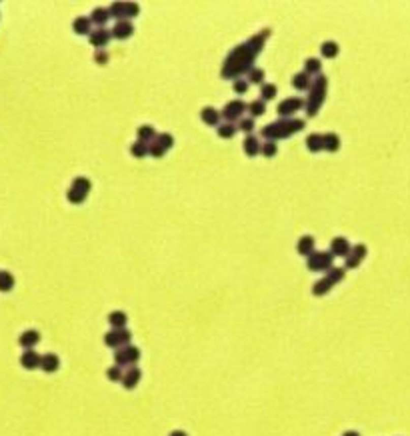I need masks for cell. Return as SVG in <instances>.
Masks as SVG:
<instances>
[{
    "label": "cell",
    "mask_w": 410,
    "mask_h": 436,
    "mask_svg": "<svg viewBox=\"0 0 410 436\" xmlns=\"http://www.w3.org/2000/svg\"><path fill=\"white\" fill-rule=\"evenodd\" d=\"M268 34H270V30L264 28V30H260L258 34H254L248 42L234 46V50L226 56V60L222 64V76L236 80L238 74L250 72V64H253V60L256 58V54L260 52V48L264 46V40L268 38Z\"/></svg>",
    "instance_id": "6da1fadb"
},
{
    "label": "cell",
    "mask_w": 410,
    "mask_h": 436,
    "mask_svg": "<svg viewBox=\"0 0 410 436\" xmlns=\"http://www.w3.org/2000/svg\"><path fill=\"white\" fill-rule=\"evenodd\" d=\"M304 120L300 118H282V120H276V122H270L262 128V136L266 140H278V138H286V136L298 132L300 128H304Z\"/></svg>",
    "instance_id": "7a4b0ae2"
},
{
    "label": "cell",
    "mask_w": 410,
    "mask_h": 436,
    "mask_svg": "<svg viewBox=\"0 0 410 436\" xmlns=\"http://www.w3.org/2000/svg\"><path fill=\"white\" fill-rule=\"evenodd\" d=\"M326 86H328V78L324 74H318L316 80L310 86V96L306 100V110L310 116H314L316 110L320 108V104L324 102V96H326Z\"/></svg>",
    "instance_id": "3957f363"
},
{
    "label": "cell",
    "mask_w": 410,
    "mask_h": 436,
    "mask_svg": "<svg viewBox=\"0 0 410 436\" xmlns=\"http://www.w3.org/2000/svg\"><path fill=\"white\" fill-rule=\"evenodd\" d=\"M140 360V348L134 346V344H128V346H122L114 352V362L122 368H128V366H136V362Z\"/></svg>",
    "instance_id": "277c9868"
},
{
    "label": "cell",
    "mask_w": 410,
    "mask_h": 436,
    "mask_svg": "<svg viewBox=\"0 0 410 436\" xmlns=\"http://www.w3.org/2000/svg\"><path fill=\"white\" fill-rule=\"evenodd\" d=\"M332 258H334V254L326 252V250L312 252L308 256V260H306V266L310 270H330L332 269Z\"/></svg>",
    "instance_id": "5b68a950"
},
{
    "label": "cell",
    "mask_w": 410,
    "mask_h": 436,
    "mask_svg": "<svg viewBox=\"0 0 410 436\" xmlns=\"http://www.w3.org/2000/svg\"><path fill=\"white\" fill-rule=\"evenodd\" d=\"M246 108H248V104H246V102L240 100V98H234V100H230L226 106H224L222 116H224V118H228V120H236V118H240V116L246 112Z\"/></svg>",
    "instance_id": "8992f818"
},
{
    "label": "cell",
    "mask_w": 410,
    "mask_h": 436,
    "mask_svg": "<svg viewBox=\"0 0 410 436\" xmlns=\"http://www.w3.org/2000/svg\"><path fill=\"white\" fill-rule=\"evenodd\" d=\"M302 106H306V102L302 100V98L290 96V98H286V100H282L278 104V114H280V116H286V118H292V114L298 112Z\"/></svg>",
    "instance_id": "52a82bcc"
},
{
    "label": "cell",
    "mask_w": 410,
    "mask_h": 436,
    "mask_svg": "<svg viewBox=\"0 0 410 436\" xmlns=\"http://www.w3.org/2000/svg\"><path fill=\"white\" fill-rule=\"evenodd\" d=\"M366 246L364 244H354L352 248H350V252L346 254V269H356L362 260H364V256H366Z\"/></svg>",
    "instance_id": "ba28073f"
},
{
    "label": "cell",
    "mask_w": 410,
    "mask_h": 436,
    "mask_svg": "<svg viewBox=\"0 0 410 436\" xmlns=\"http://www.w3.org/2000/svg\"><path fill=\"white\" fill-rule=\"evenodd\" d=\"M140 378H142V370L138 368V366H128V368H124L122 386H124L127 390H132V388L140 382Z\"/></svg>",
    "instance_id": "9c48e42d"
},
{
    "label": "cell",
    "mask_w": 410,
    "mask_h": 436,
    "mask_svg": "<svg viewBox=\"0 0 410 436\" xmlns=\"http://www.w3.org/2000/svg\"><path fill=\"white\" fill-rule=\"evenodd\" d=\"M40 362H42V356L30 348V350H24L22 352V356H20V364L24 366L26 370H34V368H40Z\"/></svg>",
    "instance_id": "30bf717a"
},
{
    "label": "cell",
    "mask_w": 410,
    "mask_h": 436,
    "mask_svg": "<svg viewBox=\"0 0 410 436\" xmlns=\"http://www.w3.org/2000/svg\"><path fill=\"white\" fill-rule=\"evenodd\" d=\"M350 242H348L344 236H334L332 240H330V252L332 254H336V256H346L348 252H350Z\"/></svg>",
    "instance_id": "8fae6325"
},
{
    "label": "cell",
    "mask_w": 410,
    "mask_h": 436,
    "mask_svg": "<svg viewBox=\"0 0 410 436\" xmlns=\"http://www.w3.org/2000/svg\"><path fill=\"white\" fill-rule=\"evenodd\" d=\"M110 36H112L110 30H106V28H98V30L88 34V40H90V44H92V46H96L98 50H102V46H106V44H108Z\"/></svg>",
    "instance_id": "7c38bea8"
},
{
    "label": "cell",
    "mask_w": 410,
    "mask_h": 436,
    "mask_svg": "<svg viewBox=\"0 0 410 436\" xmlns=\"http://www.w3.org/2000/svg\"><path fill=\"white\" fill-rule=\"evenodd\" d=\"M40 342V332L38 330H24L22 334L18 336V344L22 346V348H26V350H30V348H34L36 344Z\"/></svg>",
    "instance_id": "4fadbf2b"
},
{
    "label": "cell",
    "mask_w": 410,
    "mask_h": 436,
    "mask_svg": "<svg viewBox=\"0 0 410 436\" xmlns=\"http://www.w3.org/2000/svg\"><path fill=\"white\" fill-rule=\"evenodd\" d=\"M40 368L44 370V372H48V374H52V372H56V370L60 368V358L54 352H46V354H42Z\"/></svg>",
    "instance_id": "5bb4252c"
},
{
    "label": "cell",
    "mask_w": 410,
    "mask_h": 436,
    "mask_svg": "<svg viewBox=\"0 0 410 436\" xmlns=\"http://www.w3.org/2000/svg\"><path fill=\"white\" fill-rule=\"evenodd\" d=\"M112 36L114 38H120V40H124V38H128L130 34L134 32V26H132V22L130 20H118L114 26H112Z\"/></svg>",
    "instance_id": "9a60e30c"
},
{
    "label": "cell",
    "mask_w": 410,
    "mask_h": 436,
    "mask_svg": "<svg viewBox=\"0 0 410 436\" xmlns=\"http://www.w3.org/2000/svg\"><path fill=\"white\" fill-rule=\"evenodd\" d=\"M127 322H128V316H127V312H122V310H114V312L108 314V324L112 326V330L127 328Z\"/></svg>",
    "instance_id": "2e32d148"
},
{
    "label": "cell",
    "mask_w": 410,
    "mask_h": 436,
    "mask_svg": "<svg viewBox=\"0 0 410 436\" xmlns=\"http://www.w3.org/2000/svg\"><path fill=\"white\" fill-rule=\"evenodd\" d=\"M200 118H202L206 124H210V126H218L220 112H218L214 106H204V108L200 110Z\"/></svg>",
    "instance_id": "e0dca14e"
},
{
    "label": "cell",
    "mask_w": 410,
    "mask_h": 436,
    "mask_svg": "<svg viewBox=\"0 0 410 436\" xmlns=\"http://www.w3.org/2000/svg\"><path fill=\"white\" fill-rule=\"evenodd\" d=\"M244 152L248 154V156H256V154H260V150H262V142L258 140V136L254 135H248L244 138Z\"/></svg>",
    "instance_id": "ac0fdd59"
},
{
    "label": "cell",
    "mask_w": 410,
    "mask_h": 436,
    "mask_svg": "<svg viewBox=\"0 0 410 436\" xmlns=\"http://www.w3.org/2000/svg\"><path fill=\"white\" fill-rule=\"evenodd\" d=\"M296 250L304 256H310L314 252V238L310 234H304L298 238V244H296Z\"/></svg>",
    "instance_id": "d6986e66"
},
{
    "label": "cell",
    "mask_w": 410,
    "mask_h": 436,
    "mask_svg": "<svg viewBox=\"0 0 410 436\" xmlns=\"http://www.w3.org/2000/svg\"><path fill=\"white\" fill-rule=\"evenodd\" d=\"M130 152H132V156H136V158H144L146 154H150V144L144 142V140H134V142L130 144Z\"/></svg>",
    "instance_id": "ffe728a7"
},
{
    "label": "cell",
    "mask_w": 410,
    "mask_h": 436,
    "mask_svg": "<svg viewBox=\"0 0 410 436\" xmlns=\"http://www.w3.org/2000/svg\"><path fill=\"white\" fill-rule=\"evenodd\" d=\"M90 24H92V20L90 18H86V16H76L74 18V22H72V28H74V32L76 34H90Z\"/></svg>",
    "instance_id": "44dd1931"
},
{
    "label": "cell",
    "mask_w": 410,
    "mask_h": 436,
    "mask_svg": "<svg viewBox=\"0 0 410 436\" xmlns=\"http://www.w3.org/2000/svg\"><path fill=\"white\" fill-rule=\"evenodd\" d=\"M292 84H294V88H298V90H306V88H310V86H312L310 74H308V72H296V74H294V78H292Z\"/></svg>",
    "instance_id": "7402d4cb"
},
{
    "label": "cell",
    "mask_w": 410,
    "mask_h": 436,
    "mask_svg": "<svg viewBox=\"0 0 410 436\" xmlns=\"http://www.w3.org/2000/svg\"><path fill=\"white\" fill-rule=\"evenodd\" d=\"M324 138V150H328V152H336L338 148H340V136L334 135V132H326V135H322Z\"/></svg>",
    "instance_id": "603a6c76"
},
{
    "label": "cell",
    "mask_w": 410,
    "mask_h": 436,
    "mask_svg": "<svg viewBox=\"0 0 410 436\" xmlns=\"http://www.w3.org/2000/svg\"><path fill=\"white\" fill-rule=\"evenodd\" d=\"M306 146L310 152H318V150H324V138L318 132H312V135L306 136Z\"/></svg>",
    "instance_id": "cb8c5ba5"
},
{
    "label": "cell",
    "mask_w": 410,
    "mask_h": 436,
    "mask_svg": "<svg viewBox=\"0 0 410 436\" xmlns=\"http://www.w3.org/2000/svg\"><path fill=\"white\" fill-rule=\"evenodd\" d=\"M332 286H334V284H332V282H330V280L324 276V278L316 280L314 284H312V294H314V296H324V294H326V292H328Z\"/></svg>",
    "instance_id": "d4e9b609"
},
{
    "label": "cell",
    "mask_w": 410,
    "mask_h": 436,
    "mask_svg": "<svg viewBox=\"0 0 410 436\" xmlns=\"http://www.w3.org/2000/svg\"><path fill=\"white\" fill-rule=\"evenodd\" d=\"M14 288V276L8 270H0V292H10Z\"/></svg>",
    "instance_id": "484cf974"
},
{
    "label": "cell",
    "mask_w": 410,
    "mask_h": 436,
    "mask_svg": "<svg viewBox=\"0 0 410 436\" xmlns=\"http://www.w3.org/2000/svg\"><path fill=\"white\" fill-rule=\"evenodd\" d=\"M86 196H88V192H84V190H80V188H76V186H70L68 192H66V198H68V202H72V204L84 202L86 200Z\"/></svg>",
    "instance_id": "4316f807"
},
{
    "label": "cell",
    "mask_w": 410,
    "mask_h": 436,
    "mask_svg": "<svg viewBox=\"0 0 410 436\" xmlns=\"http://www.w3.org/2000/svg\"><path fill=\"white\" fill-rule=\"evenodd\" d=\"M320 52H322V56H324V58H334V56L338 54V42H334V40H326V42H322Z\"/></svg>",
    "instance_id": "83f0119b"
},
{
    "label": "cell",
    "mask_w": 410,
    "mask_h": 436,
    "mask_svg": "<svg viewBox=\"0 0 410 436\" xmlns=\"http://www.w3.org/2000/svg\"><path fill=\"white\" fill-rule=\"evenodd\" d=\"M108 18H110V10H108V8H102V6L94 8L92 14H90V20H92L94 24H100V26H102Z\"/></svg>",
    "instance_id": "f1b7e54d"
},
{
    "label": "cell",
    "mask_w": 410,
    "mask_h": 436,
    "mask_svg": "<svg viewBox=\"0 0 410 436\" xmlns=\"http://www.w3.org/2000/svg\"><path fill=\"white\" fill-rule=\"evenodd\" d=\"M104 344L110 348H122V340H120V330H110L104 334Z\"/></svg>",
    "instance_id": "f546056e"
},
{
    "label": "cell",
    "mask_w": 410,
    "mask_h": 436,
    "mask_svg": "<svg viewBox=\"0 0 410 436\" xmlns=\"http://www.w3.org/2000/svg\"><path fill=\"white\" fill-rule=\"evenodd\" d=\"M108 10H110V16H116L118 20H127V2H112Z\"/></svg>",
    "instance_id": "4dcf8cb0"
},
{
    "label": "cell",
    "mask_w": 410,
    "mask_h": 436,
    "mask_svg": "<svg viewBox=\"0 0 410 436\" xmlns=\"http://www.w3.org/2000/svg\"><path fill=\"white\" fill-rule=\"evenodd\" d=\"M136 135H138V140H144V142H154V138H156V132H154V128L150 126V124H142V126H138V130H136Z\"/></svg>",
    "instance_id": "1f68e13d"
},
{
    "label": "cell",
    "mask_w": 410,
    "mask_h": 436,
    "mask_svg": "<svg viewBox=\"0 0 410 436\" xmlns=\"http://www.w3.org/2000/svg\"><path fill=\"white\" fill-rule=\"evenodd\" d=\"M276 92H278V86L276 84H272V82H266V84H262V88H260V96H262V100H270V98H274L276 96Z\"/></svg>",
    "instance_id": "d6a6232c"
},
{
    "label": "cell",
    "mask_w": 410,
    "mask_h": 436,
    "mask_svg": "<svg viewBox=\"0 0 410 436\" xmlns=\"http://www.w3.org/2000/svg\"><path fill=\"white\" fill-rule=\"evenodd\" d=\"M248 110H250L253 118L254 116H262V114L266 112V102L262 100V98H256V100H253L248 104Z\"/></svg>",
    "instance_id": "836d02e7"
},
{
    "label": "cell",
    "mask_w": 410,
    "mask_h": 436,
    "mask_svg": "<svg viewBox=\"0 0 410 436\" xmlns=\"http://www.w3.org/2000/svg\"><path fill=\"white\" fill-rule=\"evenodd\" d=\"M236 128H238V126H234L232 122H224V124H218L216 132H218L220 138H232V136L236 135Z\"/></svg>",
    "instance_id": "e575fe53"
},
{
    "label": "cell",
    "mask_w": 410,
    "mask_h": 436,
    "mask_svg": "<svg viewBox=\"0 0 410 436\" xmlns=\"http://www.w3.org/2000/svg\"><path fill=\"white\" fill-rule=\"evenodd\" d=\"M344 269H340V266H332V269L328 270V274H326V278L332 282V284H338L342 278H344Z\"/></svg>",
    "instance_id": "d590c367"
},
{
    "label": "cell",
    "mask_w": 410,
    "mask_h": 436,
    "mask_svg": "<svg viewBox=\"0 0 410 436\" xmlns=\"http://www.w3.org/2000/svg\"><path fill=\"white\" fill-rule=\"evenodd\" d=\"M106 376H108V380H114V382H122V376H124V368H122V366H118V364H114V366H110V368L106 370Z\"/></svg>",
    "instance_id": "8d00e7d4"
},
{
    "label": "cell",
    "mask_w": 410,
    "mask_h": 436,
    "mask_svg": "<svg viewBox=\"0 0 410 436\" xmlns=\"http://www.w3.org/2000/svg\"><path fill=\"white\" fill-rule=\"evenodd\" d=\"M154 140H156L164 150H168V148H172V146H174V138H172V135H168V132H160V135H156Z\"/></svg>",
    "instance_id": "74e56055"
},
{
    "label": "cell",
    "mask_w": 410,
    "mask_h": 436,
    "mask_svg": "<svg viewBox=\"0 0 410 436\" xmlns=\"http://www.w3.org/2000/svg\"><path fill=\"white\" fill-rule=\"evenodd\" d=\"M304 72H308V74H320V60L318 58H306V62H304Z\"/></svg>",
    "instance_id": "f35d334b"
},
{
    "label": "cell",
    "mask_w": 410,
    "mask_h": 436,
    "mask_svg": "<svg viewBox=\"0 0 410 436\" xmlns=\"http://www.w3.org/2000/svg\"><path fill=\"white\" fill-rule=\"evenodd\" d=\"M72 186H76V188H80V190H84V192H90V180L86 178V176H76L74 180H72Z\"/></svg>",
    "instance_id": "ab89813d"
},
{
    "label": "cell",
    "mask_w": 410,
    "mask_h": 436,
    "mask_svg": "<svg viewBox=\"0 0 410 436\" xmlns=\"http://www.w3.org/2000/svg\"><path fill=\"white\" fill-rule=\"evenodd\" d=\"M262 80H264V70L262 68H250V72H248V82H254V84H262Z\"/></svg>",
    "instance_id": "60d3db41"
},
{
    "label": "cell",
    "mask_w": 410,
    "mask_h": 436,
    "mask_svg": "<svg viewBox=\"0 0 410 436\" xmlns=\"http://www.w3.org/2000/svg\"><path fill=\"white\" fill-rule=\"evenodd\" d=\"M264 156H274L276 152H278V146H276V142L274 140H266L264 144H262V150H260Z\"/></svg>",
    "instance_id": "b9f144b4"
},
{
    "label": "cell",
    "mask_w": 410,
    "mask_h": 436,
    "mask_svg": "<svg viewBox=\"0 0 410 436\" xmlns=\"http://www.w3.org/2000/svg\"><path fill=\"white\" fill-rule=\"evenodd\" d=\"M232 90H234V92H238V94H244V92L248 90V80H244V78H236V80L232 82Z\"/></svg>",
    "instance_id": "7bdbcfd3"
},
{
    "label": "cell",
    "mask_w": 410,
    "mask_h": 436,
    "mask_svg": "<svg viewBox=\"0 0 410 436\" xmlns=\"http://www.w3.org/2000/svg\"><path fill=\"white\" fill-rule=\"evenodd\" d=\"M238 128L250 135V132H253V128H254V118H242V120L238 122Z\"/></svg>",
    "instance_id": "ee69618b"
},
{
    "label": "cell",
    "mask_w": 410,
    "mask_h": 436,
    "mask_svg": "<svg viewBox=\"0 0 410 436\" xmlns=\"http://www.w3.org/2000/svg\"><path fill=\"white\" fill-rule=\"evenodd\" d=\"M164 154H166V150H164V148H162V146L158 144L156 140H154V142L150 144V156H154V158H160V156H164Z\"/></svg>",
    "instance_id": "f6af8a7d"
},
{
    "label": "cell",
    "mask_w": 410,
    "mask_h": 436,
    "mask_svg": "<svg viewBox=\"0 0 410 436\" xmlns=\"http://www.w3.org/2000/svg\"><path fill=\"white\" fill-rule=\"evenodd\" d=\"M138 10H140V6L136 2H127V20H130L132 16H136Z\"/></svg>",
    "instance_id": "bcb514c9"
},
{
    "label": "cell",
    "mask_w": 410,
    "mask_h": 436,
    "mask_svg": "<svg viewBox=\"0 0 410 436\" xmlns=\"http://www.w3.org/2000/svg\"><path fill=\"white\" fill-rule=\"evenodd\" d=\"M94 60L98 64H104L106 60H108V52L106 50H96L94 52Z\"/></svg>",
    "instance_id": "7dc6e473"
},
{
    "label": "cell",
    "mask_w": 410,
    "mask_h": 436,
    "mask_svg": "<svg viewBox=\"0 0 410 436\" xmlns=\"http://www.w3.org/2000/svg\"><path fill=\"white\" fill-rule=\"evenodd\" d=\"M168 436H188V434H186L184 430H172V432H170Z\"/></svg>",
    "instance_id": "c3c4849f"
},
{
    "label": "cell",
    "mask_w": 410,
    "mask_h": 436,
    "mask_svg": "<svg viewBox=\"0 0 410 436\" xmlns=\"http://www.w3.org/2000/svg\"><path fill=\"white\" fill-rule=\"evenodd\" d=\"M342 436H360V434H358L356 430H346V432H344Z\"/></svg>",
    "instance_id": "681fc988"
}]
</instances>
